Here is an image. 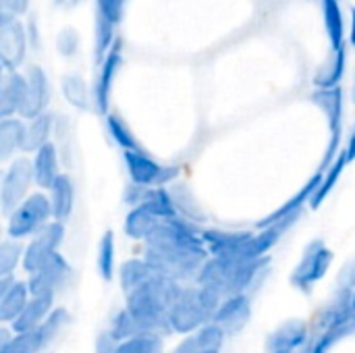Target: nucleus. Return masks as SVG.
Segmentation results:
<instances>
[{
	"label": "nucleus",
	"instance_id": "obj_51",
	"mask_svg": "<svg viewBox=\"0 0 355 353\" xmlns=\"http://www.w3.org/2000/svg\"><path fill=\"white\" fill-rule=\"evenodd\" d=\"M354 308H355V291H354Z\"/></svg>",
	"mask_w": 355,
	"mask_h": 353
},
{
	"label": "nucleus",
	"instance_id": "obj_12",
	"mask_svg": "<svg viewBox=\"0 0 355 353\" xmlns=\"http://www.w3.org/2000/svg\"><path fill=\"white\" fill-rule=\"evenodd\" d=\"M64 241V223L52 221L46 225L37 235H33L25 243V254H23V270L27 275H33L52 254L60 250Z\"/></svg>",
	"mask_w": 355,
	"mask_h": 353
},
{
	"label": "nucleus",
	"instance_id": "obj_11",
	"mask_svg": "<svg viewBox=\"0 0 355 353\" xmlns=\"http://www.w3.org/2000/svg\"><path fill=\"white\" fill-rule=\"evenodd\" d=\"M69 279H71V264L60 252H56L33 275H29L27 285L31 298H42V295L56 298V293L69 283Z\"/></svg>",
	"mask_w": 355,
	"mask_h": 353
},
{
	"label": "nucleus",
	"instance_id": "obj_1",
	"mask_svg": "<svg viewBox=\"0 0 355 353\" xmlns=\"http://www.w3.org/2000/svg\"><path fill=\"white\" fill-rule=\"evenodd\" d=\"M144 258L164 277L185 283H196L202 266L210 258L202 231L177 216L162 221L156 233L144 243Z\"/></svg>",
	"mask_w": 355,
	"mask_h": 353
},
{
	"label": "nucleus",
	"instance_id": "obj_45",
	"mask_svg": "<svg viewBox=\"0 0 355 353\" xmlns=\"http://www.w3.org/2000/svg\"><path fill=\"white\" fill-rule=\"evenodd\" d=\"M144 191H146V187H139V185H135V183L127 185V187H125V193H123L125 204H129L131 208L139 206V204H141V198H144Z\"/></svg>",
	"mask_w": 355,
	"mask_h": 353
},
{
	"label": "nucleus",
	"instance_id": "obj_21",
	"mask_svg": "<svg viewBox=\"0 0 355 353\" xmlns=\"http://www.w3.org/2000/svg\"><path fill=\"white\" fill-rule=\"evenodd\" d=\"M54 298H48V295H42V298H31L29 304L25 306V310L17 316V320L8 327L15 335H21V333H31V331H37L46 318L54 312Z\"/></svg>",
	"mask_w": 355,
	"mask_h": 353
},
{
	"label": "nucleus",
	"instance_id": "obj_48",
	"mask_svg": "<svg viewBox=\"0 0 355 353\" xmlns=\"http://www.w3.org/2000/svg\"><path fill=\"white\" fill-rule=\"evenodd\" d=\"M347 33H349V35H347V37H349V44L355 48V6L352 8V17H349V31H347Z\"/></svg>",
	"mask_w": 355,
	"mask_h": 353
},
{
	"label": "nucleus",
	"instance_id": "obj_40",
	"mask_svg": "<svg viewBox=\"0 0 355 353\" xmlns=\"http://www.w3.org/2000/svg\"><path fill=\"white\" fill-rule=\"evenodd\" d=\"M119 353H164V337L141 335L119 345Z\"/></svg>",
	"mask_w": 355,
	"mask_h": 353
},
{
	"label": "nucleus",
	"instance_id": "obj_15",
	"mask_svg": "<svg viewBox=\"0 0 355 353\" xmlns=\"http://www.w3.org/2000/svg\"><path fill=\"white\" fill-rule=\"evenodd\" d=\"M252 320V300L250 295H227L214 314L212 325L218 327L227 337L239 335Z\"/></svg>",
	"mask_w": 355,
	"mask_h": 353
},
{
	"label": "nucleus",
	"instance_id": "obj_31",
	"mask_svg": "<svg viewBox=\"0 0 355 353\" xmlns=\"http://www.w3.org/2000/svg\"><path fill=\"white\" fill-rule=\"evenodd\" d=\"M96 268L102 281L110 283L116 277V241L114 233L106 231L98 241V254H96Z\"/></svg>",
	"mask_w": 355,
	"mask_h": 353
},
{
	"label": "nucleus",
	"instance_id": "obj_9",
	"mask_svg": "<svg viewBox=\"0 0 355 353\" xmlns=\"http://www.w3.org/2000/svg\"><path fill=\"white\" fill-rule=\"evenodd\" d=\"M35 185L33 179V166L31 160L27 158H15L6 166L0 183V206L2 212L8 216L17 206H21L33 191L31 187Z\"/></svg>",
	"mask_w": 355,
	"mask_h": 353
},
{
	"label": "nucleus",
	"instance_id": "obj_6",
	"mask_svg": "<svg viewBox=\"0 0 355 353\" xmlns=\"http://www.w3.org/2000/svg\"><path fill=\"white\" fill-rule=\"evenodd\" d=\"M123 160H125V169H127V175H129L131 183H135L139 187H146V189H150V187H166V185L175 183L177 177L181 175L179 166L162 164L141 148L123 152Z\"/></svg>",
	"mask_w": 355,
	"mask_h": 353
},
{
	"label": "nucleus",
	"instance_id": "obj_14",
	"mask_svg": "<svg viewBox=\"0 0 355 353\" xmlns=\"http://www.w3.org/2000/svg\"><path fill=\"white\" fill-rule=\"evenodd\" d=\"M310 343V327L302 318L281 322L264 341V353H300Z\"/></svg>",
	"mask_w": 355,
	"mask_h": 353
},
{
	"label": "nucleus",
	"instance_id": "obj_19",
	"mask_svg": "<svg viewBox=\"0 0 355 353\" xmlns=\"http://www.w3.org/2000/svg\"><path fill=\"white\" fill-rule=\"evenodd\" d=\"M31 166H33L35 187H40V191H48L58 181V177L62 175V171H60V154H58L56 144L50 141L44 148H40L31 158Z\"/></svg>",
	"mask_w": 355,
	"mask_h": 353
},
{
	"label": "nucleus",
	"instance_id": "obj_20",
	"mask_svg": "<svg viewBox=\"0 0 355 353\" xmlns=\"http://www.w3.org/2000/svg\"><path fill=\"white\" fill-rule=\"evenodd\" d=\"M225 339H227V335L218 327L208 325V327L183 337L171 353H220Z\"/></svg>",
	"mask_w": 355,
	"mask_h": 353
},
{
	"label": "nucleus",
	"instance_id": "obj_2",
	"mask_svg": "<svg viewBox=\"0 0 355 353\" xmlns=\"http://www.w3.org/2000/svg\"><path fill=\"white\" fill-rule=\"evenodd\" d=\"M270 258L243 262L233 258H208L202 266L196 285L212 287L218 293L227 295H248V291L260 281L264 270L268 268Z\"/></svg>",
	"mask_w": 355,
	"mask_h": 353
},
{
	"label": "nucleus",
	"instance_id": "obj_50",
	"mask_svg": "<svg viewBox=\"0 0 355 353\" xmlns=\"http://www.w3.org/2000/svg\"><path fill=\"white\" fill-rule=\"evenodd\" d=\"M354 102H355V77H354Z\"/></svg>",
	"mask_w": 355,
	"mask_h": 353
},
{
	"label": "nucleus",
	"instance_id": "obj_5",
	"mask_svg": "<svg viewBox=\"0 0 355 353\" xmlns=\"http://www.w3.org/2000/svg\"><path fill=\"white\" fill-rule=\"evenodd\" d=\"M312 102L322 110V114L327 117V125H329V144L320 162V169H329L337 156L343 150V117H345V94L343 87H333V89H314V94L310 96Z\"/></svg>",
	"mask_w": 355,
	"mask_h": 353
},
{
	"label": "nucleus",
	"instance_id": "obj_36",
	"mask_svg": "<svg viewBox=\"0 0 355 353\" xmlns=\"http://www.w3.org/2000/svg\"><path fill=\"white\" fill-rule=\"evenodd\" d=\"M69 322H71L69 310H64V308H54V312H52V314L46 318V322L37 329V335H40V341H42L44 350L50 347V345L58 339V335L67 329Z\"/></svg>",
	"mask_w": 355,
	"mask_h": 353
},
{
	"label": "nucleus",
	"instance_id": "obj_34",
	"mask_svg": "<svg viewBox=\"0 0 355 353\" xmlns=\"http://www.w3.org/2000/svg\"><path fill=\"white\" fill-rule=\"evenodd\" d=\"M106 131L110 135V139L123 150V152H129V150H139L141 146L137 144V137L133 135L131 127L125 123V119L116 112H108L106 114Z\"/></svg>",
	"mask_w": 355,
	"mask_h": 353
},
{
	"label": "nucleus",
	"instance_id": "obj_29",
	"mask_svg": "<svg viewBox=\"0 0 355 353\" xmlns=\"http://www.w3.org/2000/svg\"><path fill=\"white\" fill-rule=\"evenodd\" d=\"M139 206L148 208L152 214H156L162 221L179 216V210H177L175 198L171 193V187H150V189H146Z\"/></svg>",
	"mask_w": 355,
	"mask_h": 353
},
{
	"label": "nucleus",
	"instance_id": "obj_22",
	"mask_svg": "<svg viewBox=\"0 0 355 353\" xmlns=\"http://www.w3.org/2000/svg\"><path fill=\"white\" fill-rule=\"evenodd\" d=\"M160 273L144 258H129L127 262L121 264L119 268V283H121V289L125 295L137 291L139 287H144L146 283H150L154 277H158Z\"/></svg>",
	"mask_w": 355,
	"mask_h": 353
},
{
	"label": "nucleus",
	"instance_id": "obj_25",
	"mask_svg": "<svg viewBox=\"0 0 355 353\" xmlns=\"http://www.w3.org/2000/svg\"><path fill=\"white\" fill-rule=\"evenodd\" d=\"M48 198L52 204V216L58 223H67L75 210V183L73 179L62 173L58 181L48 189Z\"/></svg>",
	"mask_w": 355,
	"mask_h": 353
},
{
	"label": "nucleus",
	"instance_id": "obj_23",
	"mask_svg": "<svg viewBox=\"0 0 355 353\" xmlns=\"http://www.w3.org/2000/svg\"><path fill=\"white\" fill-rule=\"evenodd\" d=\"M320 10H322V23L324 31L331 44V50H341L347 48V27H345V17L339 0H320Z\"/></svg>",
	"mask_w": 355,
	"mask_h": 353
},
{
	"label": "nucleus",
	"instance_id": "obj_8",
	"mask_svg": "<svg viewBox=\"0 0 355 353\" xmlns=\"http://www.w3.org/2000/svg\"><path fill=\"white\" fill-rule=\"evenodd\" d=\"M29 37L25 23L10 15L0 10V64L4 73L19 71V67L25 62L27 50H29Z\"/></svg>",
	"mask_w": 355,
	"mask_h": 353
},
{
	"label": "nucleus",
	"instance_id": "obj_10",
	"mask_svg": "<svg viewBox=\"0 0 355 353\" xmlns=\"http://www.w3.org/2000/svg\"><path fill=\"white\" fill-rule=\"evenodd\" d=\"M320 181H322V171L318 169L302 187L295 196H291L287 202H283L275 212H270L264 221L258 223V229H279L281 233H285L291 225L297 223V218L302 216L304 208L310 206L316 189L320 187Z\"/></svg>",
	"mask_w": 355,
	"mask_h": 353
},
{
	"label": "nucleus",
	"instance_id": "obj_32",
	"mask_svg": "<svg viewBox=\"0 0 355 353\" xmlns=\"http://www.w3.org/2000/svg\"><path fill=\"white\" fill-rule=\"evenodd\" d=\"M0 353H42L44 352V345L40 341V335L37 331H31V333H21V335H15L10 329L2 331L0 333Z\"/></svg>",
	"mask_w": 355,
	"mask_h": 353
},
{
	"label": "nucleus",
	"instance_id": "obj_24",
	"mask_svg": "<svg viewBox=\"0 0 355 353\" xmlns=\"http://www.w3.org/2000/svg\"><path fill=\"white\" fill-rule=\"evenodd\" d=\"M25 133H27V121L21 117L0 119V158L15 160L17 152H25Z\"/></svg>",
	"mask_w": 355,
	"mask_h": 353
},
{
	"label": "nucleus",
	"instance_id": "obj_30",
	"mask_svg": "<svg viewBox=\"0 0 355 353\" xmlns=\"http://www.w3.org/2000/svg\"><path fill=\"white\" fill-rule=\"evenodd\" d=\"M349 166V162H347V156L343 154V150H341V154L337 156V160L329 166V169H320L322 171V181H320V187L316 189V193H314V198H312V202H310V208L312 210H316V208H320L324 202H327V198L333 193V189L337 187V183H339V179H341V175H343V171Z\"/></svg>",
	"mask_w": 355,
	"mask_h": 353
},
{
	"label": "nucleus",
	"instance_id": "obj_4",
	"mask_svg": "<svg viewBox=\"0 0 355 353\" xmlns=\"http://www.w3.org/2000/svg\"><path fill=\"white\" fill-rule=\"evenodd\" d=\"M52 221L54 216H52V204L48 193L33 191L21 206H17L6 216V237L15 241H25V239L29 241Z\"/></svg>",
	"mask_w": 355,
	"mask_h": 353
},
{
	"label": "nucleus",
	"instance_id": "obj_33",
	"mask_svg": "<svg viewBox=\"0 0 355 353\" xmlns=\"http://www.w3.org/2000/svg\"><path fill=\"white\" fill-rule=\"evenodd\" d=\"M60 87H62L64 100L77 110H85V108H89V102H94V94L87 89L85 79L77 73L64 75L60 81Z\"/></svg>",
	"mask_w": 355,
	"mask_h": 353
},
{
	"label": "nucleus",
	"instance_id": "obj_37",
	"mask_svg": "<svg viewBox=\"0 0 355 353\" xmlns=\"http://www.w3.org/2000/svg\"><path fill=\"white\" fill-rule=\"evenodd\" d=\"M108 333L119 341V343H123V341H129V339H133V337H141V335H146L144 331H141V327L137 325V320L123 308V310H119L114 316H112V320H110V327H108Z\"/></svg>",
	"mask_w": 355,
	"mask_h": 353
},
{
	"label": "nucleus",
	"instance_id": "obj_7",
	"mask_svg": "<svg viewBox=\"0 0 355 353\" xmlns=\"http://www.w3.org/2000/svg\"><path fill=\"white\" fill-rule=\"evenodd\" d=\"M333 260L335 254L322 239L310 241L289 277L291 285L302 293H310L316 287V283H320L329 275Z\"/></svg>",
	"mask_w": 355,
	"mask_h": 353
},
{
	"label": "nucleus",
	"instance_id": "obj_26",
	"mask_svg": "<svg viewBox=\"0 0 355 353\" xmlns=\"http://www.w3.org/2000/svg\"><path fill=\"white\" fill-rule=\"evenodd\" d=\"M160 223H162V218H158L156 214H152L148 208L135 206V208H131L127 212L125 223H123V229H125V235L129 239L146 243L156 233V229L160 227Z\"/></svg>",
	"mask_w": 355,
	"mask_h": 353
},
{
	"label": "nucleus",
	"instance_id": "obj_44",
	"mask_svg": "<svg viewBox=\"0 0 355 353\" xmlns=\"http://www.w3.org/2000/svg\"><path fill=\"white\" fill-rule=\"evenodd\" d=\"M2 12H10L15 17L25 15L29 10V0H0Z\"/></svg>",
	"mask_w": 355,
	"mask_h": 353
},
{
	"label": "nucleus",
	"instance_id": "obj_39",
	"mask_svg": "<svg viewBox=\"0 0 355 353\" xmlns=\"http://www.w3.org/2000/svg\"><path fill=\"white\" fill-rule=\"evenodd\" d=\"M127 0H96V23H104L116 29L125 17Z\"/></svg>",
	"mask_w": 355,
	"mask_h": 353
},
{
	"label": "nucleus",
	"instance_id": "obj_35",
	"mask_svg": "<svg viewBox=\"0 0 355 353\" xmlns=\"http://www.w3.org/2000/svg\"><path fill=\"white\" fill-rule=\"evenodd\" d=\"M23 254L25 246H21V241L6 237L0 243V277H15L17 268H23Z\"/></svg>",
	"mask_w": 355,
	"mask_h": 353
},
{
	"label": "nucleus",
	"instance_id": "obj_43",
	"mask_svg": "<svg viewBox=\"0 0 355 353\" xmlns=\"http://www.w3.org/2000/svg\"><path fill=\"white\" fill-rule=\"evenodd\" d=\"M119 341L106 331V333H100L98 339H96V353H119Z\"/></svg>",
	"mask_w": 355,
	"mask_h": 353
},
{
	"label": "nucleus",
	"instance_id": "obj_49",
	"mask_svg": "<svg viewBox=\"0 0 355 353\" xmlns=\"http://www.w3.org/2000/svg\"><path fill=\"white\" fill-rule=\"evenodd\" d=\"M79 2H81V0H54V4H56L58 8H64V10H71V8H75Z\"/></svg>",
	"mask_w": 355,
	"mask_h": 353
},
{
	"label": "nucleus",
	"instance_id": "obj_47",
	"mask_svg": "<svg viewBox=\"0 0 355 353\" xmlns=\"http://www.w3.org/2000/svg\"><path fill=\"white\" fill-rule=\"evenodd\" d=\"M343 154L347 156V162H349V164L355 162V123L354 127H352V131H349V135H347L345 146H343Z\"/></svg>",
	"mask_w": 355,
	"mask_h": 353
},
{
	"label": "nucleus",
	"instance_id": "obj_16",
	"mask_svg": "<svg viewBox=\"0 0 355 353\" xmlns=\"http://www.w3.org/2000/svg\"><path fill=\"white\" fill-rule=\"evenodd\" d=\"M27 102L21 112V119L31 121L44 112H48V104L52 98V85L48 73L40 64H31L27 69Z\"/></svg>",
	"mask_w": 355,
	"mask_h": 353
},
{
	"label": "nucleus",
	"instance_id": "obj_27",
	"mask_svg": "<svg viewBox=\"0 0 355 353\" xmlns=\"http://www.w3.org/2000/svg\"><path fill=\"white\" fill-rule=\"evenodd\" d=\"M345 69H347V48H341L335 52L331 50V56L324 60V64L314 75V87L316 89L341 87V81L345 77Z\"/></svg>",
	"mask_w": 355,
	"mask_h": 353
},
{
	"label": "nucleus",
	"instance_id": "obj_46",
	"mask_svg": "<svg viewBox=\"0 0 355 353\" xmlns=\"http://www.w3.org/2000/svg\"><path fill=\"white\" fill-rule=\"evenodd\" d=\"M25 29H27L29 46H31V48H40V42H42V37H40V27H37V21H35L33 17H31V19H27Z\"/></svg>",
	"mask_w": 355,
	"mask_h": 353
},
{
	"label": "nucleus",
	"instance_id": "obj_13",
	"mask_svg": "<svg viewBox=\"0 0 355 353\" xmlns=\"http://www.w3.org/2000/svg\"><path fill=\"white\" fill-rule=\"evenodd\" d=\"M121 64H123V42L116 40L114 48L106 54V58L98 67V75H96L94 89H92V94H94V106L104 117L110 112L112 87H114L116 75L121 71Z\"/></svg>",
	"mask_w": 355,
	"mask_h": 353
},
{
	"label": "nucleus",
	"instance_id": "obj_3",
	"mask_svg": "<svg viewBox=\"0 0 355 353\" xmlns=\"http://www.w3.org/2000/svg\"><path fill=\"white\" fill-rule=\"evenodd\" d=\"M223 300H225V295L212 287H204V285H196V283L185 285L168 312L171 333L187 337V335L212 325L214 314L220 308Z\"/></svg>",
	"mask_w": 355,
	"mask_h": 353
},
{
	"label": "nucleus",
	"instance_id": "obj_38",
	"mask_svg": "<svg viewBox=\"0 0 355 353\" xmlns=\"http://www.w3.org/2000/svg\"><path fill=\"white\" fill-rule=\"evenodd\" d=\"M171 193H173V198H175V204H177V210H179V216H181V218H185V221H189V223H193V225L206 221V216H204L202 210H200V204L193 200V196L189 193L187 187H183V191L171 187Z\"/></svg>",
	"mask_w": 355,
	"mask_h": 353
},
{
	"label": "nucleus",
	"instance_id": "obj_42",
	"mask_svg": "<svg viewBox=\"0 0 355 353\" xmlns=\"http://www.w3.org/2000/svg\"><path fill=\"white\" fill-rule=\"evenodd\" d=\"M337 287H339V289H349V291H355V258H352L349 262H345V264H343V268L339 270Z\"/></svg>",
	"mask_w": 355,
	"mask_h": 353
},
{
	"label": "nucleus",
	"instance_id": "obj_17",
	"mask_svg": "<svg viewBox=\"0 0 355 353\" xmlns=\"http://www.w3.org/2000/svg\"><path fill=\"white\" fill-rule=\"evenodd\" d=\"M29 300L31 291L27 281H19L17 277H0V320L4 325L10 327Z\"/></svg>",
	"mask_w": 355,
	"mask_h": 353
},
{
	"label": "nucleus",
	"instance_id": "obj_41",
	"mask_svg": "<svg viewBox=\"0 0 355 353\" xmlns=\"http://www.w3.org/2000/svg\"><path fill=\"white\" fill-rule=\"evenodd\" d=\"M79 44H81V37L75 27H62L56 35V52L64 58L75 56L79 50Z\"/></svg>",
	"mask_w": 355,
	"mask_h": 353
},
{
	"label": "nucleus",
	"instance_id": "obj_28",
	"mask_svg": "<svg viewBox=\"0 0 355 353\" xmlns=\"http://www.w3.org/2000/svg\"><path fill=\"white\" fill-rule=\"evenodd\" d=\"M56 131V117L52 112H44L31 121H27V133H25V152L35 154L40 148L52 141V135Z\"/></svg>",
	"mask_w": 355,
	"mask_h": 353
},
{
	"label": "nucleus",
	"instance_id": "obj_18",
	"mask_svg": "<svg viewBox=\"0 0 355 353\" xmlns=\"http://www.w3.org/2000/svg\"><path fill=\"white\" fill-rule=\"evenodd\" d=\"M27 102V75L19 71L4 73L0 83V119L21 117Z\"/></svg>",
	"mask_w": 355,
	"mask_h": 353
}]
</instances>
